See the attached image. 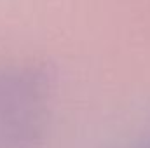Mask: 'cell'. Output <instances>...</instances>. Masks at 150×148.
Segmentation results:
<instances>
[{"label":"cell","instance_id":"1","mask_svg":"<svg viewBox=\"0 0 150 148\" xmlns=\"http://www.w3.org/2000/svg\"><path fill=\"white\" fill-rule=\"evenodd\" d=\"M54 105V77L37 63L0 66V148H38Z\"/></svg>","mask_w":150,"mask_h":148},{"label":"cell","instance_id":"2","mask_svg":"<svg viewBox=\"0 0 150 148\" xmlns=\"http://www.w3.org/2000/svg\"><path fill=\"white\" fill-rule=\"evenodd\" d=\"M134 148H150V138H149V140H145L143 143H140L138 147H134Z\"/></svg>","mask_w":150,"mask_h":148}]
</instances>
